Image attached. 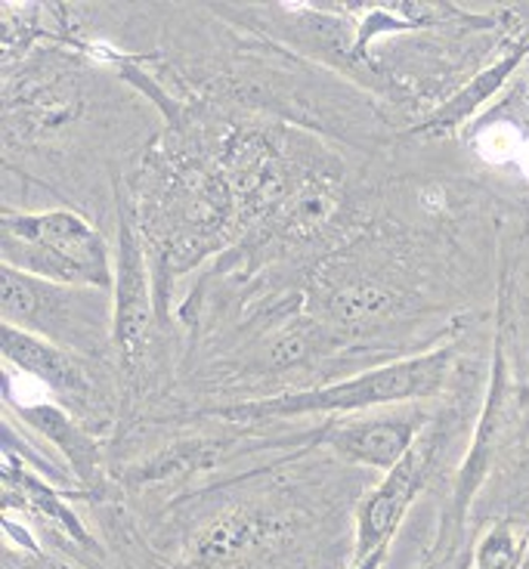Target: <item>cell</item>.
<instances>
[{"mask_svg": "<svg viewBox=\"0 0 529 569\" xmlns=\"http://www.w3.org/2000/svg\"><path fill=\"white\" fill-rule=\"evenodd\" d=\"M7 267L43 282L109 288L112 267L100 232L69 211L3 217Z\"/></svg>", "mask_w": 529, "mask_h": 569, "instance_id": "cell-1", "label": "cell"}, {"mask_svg": "<svg viewBox=\"0 0 529 569\" xmlns=\"http://www.w3.org/2000/svg\"><path fill=\"white\" fill-rule=\"evenodd\" d=\"M446 359H449L446 350L443 353L418 356L409 362H397L387 369L359 375V378L343 381V385L286 393V397L232 406V409H217L211 415H220L229 421H267V418H291V415L357 412V409H372V406H385V402L430 397L443 381Z\"/></svg>", "mask_w": 529, "mask_h": 569, "instance_id": "cell-2", "label": "cell"}, {"mask_svg": "<svg viewBox=\"0 0 529 569\" xmlns=\"http://www.w3.org/2000/svg\"><path fill=\"white\" fill-rule=\"evenodd\" d=\"M0 307H3V326H31L43 335H62L69 343H93L100 313H90L84 300L62 295L43 279L3 267L0 276Z\"/></svg>", "mask_w": 529, "mask_h": 569, "instance_id": "cell-3", "label": "cell"}, {"mask_svg": "<svg viewBox=\"0 0 529 569\" xmlns=\"http://www.w3.org/2000/svg\"><path fill=\"white\" fill-rule=\"evenodd\" d=\"M428 461L430 446H412L397 468L387 470V477L372 496L366 498V505L359 511L357 560L353 563H362L378 551H385L390 536L400 527L402 513L412 505V498L418 496V489L428 477Z\"/></svg>", "mask_w": 529, "mask_h": 569, "instance_id": "cell-4", "label": "cell"}, {"mask_svg": "<svg viewBox=\"0 0 529 569\" xmlns=\"http://www.w3.org/2000/svg\"><path fill=\"white\" fill-rule=\"evenodd\" d=\"M149 291H146L143 254L130 236V227H121V257H118V303H114V341L124 369L137 371L146 359L149 343Z\"/></svg>", "mask_w": 529, "mask_h": 569, "instance_id": "cell-5", "label": "cell"}, {"mask_svg": "<svg viewBox=\"0 0 529 569\" xmlns=\"http://www.w3.org/2000/svg\"><path fill=\"white\" fill-rule=\"evenodd\" d=\"M416 418H372V421L331 427L322 440L347 461L390 470L416 446Z\"/></svg>", "mask_w": 529, "mask_h": 569, "instance_id": "cell-6", "label": "cell"}, {"mask_svg": "<svg viewBox=\"0 0 529 569\" xmlns=\"http://www.w3.org/2000/svg\"><path fill=\"white\" fill-rule=\"evenodd\" d=\"M3 353L7 359L38 378L43 387L57 390L59 397L72 399L84 406L90 399V381H87L84 366L72 353L59 350L57 343L41 341L38 335H29L26 328L3 326Z\"/></svg>", "mask_w": 529, "mask_h": 569, "instance_id": "cell-7", "label": "cell"}, {"mask_svg": "<svg viewBox=\"0 0 529 569\" xmlns=\"http://www.w3.org/2000/svg\"><path fill=\"white\" fill-rule=\"evenodd\" d=\"M26 421L31 427H38L47 440H53L69 456L74 473L84 480V483L97 486L100 489V456H97V442L90 440L87 433H81L78 427L66 418V415L53 409V406H31L22 409Z\"/></svg>", "mask_w": 529, "mask_h": 569, "instance_id": "cell-8", "label": "cell"}, {"mask_svg": "<svg viewBox=\"0 0 529 569\" xmlns=\"http://www.w3.org/2000/svg\"><path fill=\"white\" fill-rule=\"evenodd\" d=\"M3 486H7V501L26 505L31 513H41L43 520H53L59 529H66L81 545H90V536L74 520V513L59 501L57 492H50L41 480H34L31 473H26V468L16 465L10 452L3 456Z\"/></svg>", "mask_w": 529, "mask_h": 569, "instance_id": "cell-9", "label": "cell"}, {"mask_svg": "<svg viewBox=\"0 0 529 569\" xmlns=\"http://www.w3.org/2000/svg\"><path fill=\"white\" fill-rule=\"evenodd\" d=\"M251 539H254V520L236 513V517H227L220 527H214V532L208 539L201 541V557L223 560V557L236 555L239 548H244Z\"/></svg>", "mask_w": 529, "mask_h": 569, "instance_id": "cell-10", "label": "cell"}, {"mask_svg": "<svg viewBox=\"0 0 529 569\" xmlns=\"http://www.w3.org/2000/svg\"><path fill=\"white\" fill-rule=\"evenodd\" d=\"M517 563H520V541L515 529L496 527L477 551V569H517Z\"/></svg>", "mask_w": 529, "mask_h": 569, "instance_id": "cell-11", "label": "cell"}, {"mask_svg": "<svg viewBox=\"0 0 529 569\" xmlns=\"http://www.w3.org/2000/svg\"><path fill=\"white\" fill-rule=\"evenodd\" d=\"M511 66H515V59L501 62L499 69H492L487 78H480V81H477V84H473L468 93H461V97H458V100L452 102V106H449L443 114H437V121H433V124H440V121H456V118H461V114L471 112L477 102L483 100L487 93H492V90H496V84H499L501 78H505V71L511 69Z\"/></svg>", "mask_w": 529, "mask_h": 569, "instance_id": "cell-12", "label": "cell"}, {"mask_svg": "<svg viewBox=\"0 0 529 569\" xmlns=\"http://www.w3.org/2000/svg\"><path fill=\"white\" fill-rule=\"evenodd\" d=\"M480 149L489 161H508V158H520L523 142L511 128H492L480 137Z\"/></svg>", "mask_w": 529, "mask_h": 569, "instance_id": "cell-13", "label": "cell"}, {"mask_svg": "<svg viewBox=\"0 0 529 569\" xmlns=\"http://www.w3.org/2000/svg\"><path fill=\"white\" fill-rule=\"evenodd\" d=\"M385 551H378V555H372L369 560H362V563H353V569H378L381 567V560H385Z\"/></svg>", "mask_w": 529, "mask_h": 569, "instance_id": "cell-14", "label": "cell"}, {"mask_svg": "<svg viewBox=\"0 0 529 569\" xmlns=\"http://www.w3.org/2000/svg\"><path fill=\"white\" fill-rule=\"evenodd\" d=\"M520 164H523V171L529 173V142H523V149H520Z\"/></svg>", "mask_w": 529, "mask_h": 569, "instance_id": "cell-15", "label": "cell"}]
</instances>
